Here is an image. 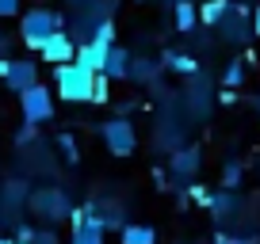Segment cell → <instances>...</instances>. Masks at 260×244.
Segmentation results:
<instances>
[{"mask_svg": "<svg viewBox=\"0 0 260 244\" xmlns=\"http://www.w3.org/2000/svg\"><path fill=\"white\" fill-rule=\"evenodd\" d=\"M214 31H222V38H226V42H249V34H256V31H252V23H249L245 4H241V8H237V4H230L226 19H222Z\"/></svg>", "mask_w": 260, "mask_h": 244, "instance_id": "cell-7", "label": "cell"}, {"mask_svg": "<svg viewBox=\"0 0 260 244\" xmlns=\"http://www.w3.org/2000/svg\"><path fill=\"white\" fill-rule=\"evenodd\" d=\"M252 31L260 34V8H256V16H252Z\"/></svg>", "mask_w": 260, "mask_h": 244, "instance_id": "cell-29", "label": "cell"}, {"mask_svg": "<svg viewBox=\"0 0 260 244\" xmlns=\"http://www.w3.org/2000/svg\"><path fill=\"white\" fill-rule=\"evenodd\" d=\"M111 76L107 73H96V92H92V103H107V96H111Z\"/></svg>", "mask_w": 260, "mask_h": 244, "instance_id": "cell-21", "label": "cell"}, {"mask_svg": "<svg viewBox=\"0 0 260 244\" xmlns=\"http://www.w3.org/2000/svg\"><path fill=\"white\" fill-rule=\"evenodd\" d=\"M184 107L195 114V118H203V114H211V107H214V96H211V84L203 80V76L195 73L191 76V88H187V96H184Z\"/></svg>", "mask_w": 260, "mask_h": 244, "instance_id": "cell-9", "label": "cell"}, {"mask_svg": "<svg viewBox=\"0 0 260 244\" xmlns=\"http://www.w3.org/2000/svg\"><path fill=\"white\" fill-rule=\"evenodd\" d=\"M84 210H88V206H84ZM69 244H104V221L88 210V218H84L81 225H73V240Z\"/></svg>", "mask_w": 260, "mask_h": 244, "instance_id": "cell-12", "label": "cell"}, {"mask_svg": "<svg viewBox=\"0 0 260 244\" xmlns=\"http://www.w3.org/2000/svg\"><path fill=\"white\" fill-rule=\"evenodd\" d=\"M65 27V16L54 8H27L23 19H19V38H23L27 50H42V42L50 38L54 31Z\"/></svg>", "mask_w": 260, "mask_h": 244, "instance_id": "cell-2", "label": "cell"}, {"mask_svg": "<svg viewBox=\"0 0 260 244\" xmlns=\"http://www.w3.org/2000/svg\"><path fill=\"white\" fill-rule=\"evenodd\" d=\"M0 244H27V240H19V236H0Z\"/></svg>", "mask_w": 260, "mask_h": 244, "instance_id": "cell-28", "label": "cell"}, {"mask_svg": "<svg viewBox=\"0 0 260 244\" xmlns=\"http://www.w3.org/2000/svg\"><path fill=\"white\" fill-rule=\"evenodd\" d=\"M214 244H256V240H252V236H230V233H222Z\"/></svg>", "mask_w": 260, "mask_h": 244, "instance_id": "cell-25", "label": "cell"}, {"mask_svg": "<svg viewBox=\"0 0 260 244\" xmlns=\"http://www.w3.org/2000/svg\"><path fill=\"white\" fill-rule=\"evenodd\" d=\"M54 84H57V96L65 103H92L96 73L84 69L81 61H65V65H54Z\"/></svg>", "mask_w": 260, "mask_h": 244, "instance_id": "cell-1", "label": "cell"}, {"mask_svg": "<svg viewBox=\"0 0 260 244\" xmlns=\"http://www.w3.org/2000/svg\"><path fill=\"white\" fill-rule=\"evenodd\" d=\"M19 111H23V122H35V126L50 122L54 118V92L46 84H31L27 92H19Z\"/></svg>", "mask_w": 260, "mask_h": 244, "instance_id": "cell-5", "label": "cell"}, {"mask_svg": "<svg viewBox=\"0 0 260 244\" xmlns=\"http://www.w3.org/2000/svg\"><path fill=\"white\" fill-rule=\"evenodd\" d=\"M100 138H104L107 153H115V156H130L134 149H138V134H134V122H130L126 114L107 118L104 126H100Z\"/></svg>", "mask_w": 260, "mask_h": 244, "instance_id": "cell-4", "label": "cell"}, {"mask_svg": "<svg viewBox=\"0 0 260 244\" xmlns=\"http://www.w3.org/2000/svg\"><path fill=\"white\" fill-rule=\"evenodd\" d=\"M230 4L234 0H207L203 8H199V19H203L207 27H218L222 19H226V12H230Z\"/></svg>", "mask_w": 260, "mask_h": 244, "instance_id": "cell-16", "label": "cell"}, {"mask_svg": "<svg viewBox=\"0 0 260 244\" xmlns=\"http://www.w3.org/2000/svg\"><path fill=\"white\" fill-rule=\"evenodd\" d=\"M122 244H157L153 225H122Z\"/></svg>", "mask_w": 260, "mask_h": 244, "instance_id": "cell-17", "label": "cell"}, {"mask_svg": "<svg viewBox=\"0 0 260 244\" xmlns=\"http://www.w3.org/2000/svg\"><path fill=\"white\" fill-rule=\"evenodd\" d=\"M8 69H12V57H8V54H0V76H8Z\"/></svg>", "mask_w": 260, "mask_h": 244, "instance_id": "cell-27", "label": "cell"}, {"mask_svg": "<svg viewBox=\"0 0 260 244\" xmlns=\"http://www.w3.org/2000/svg\"><path fill=\"white\" fill-rule=\"evenodd\" d=\"M245 76H249L245 61H230V65H226V73H222V84H226V88H241V84H245Z\"/></svg>", "mask_w": 260, "mask_h": 244, "instance_id": "cell-19", "label": "cell"}, {"mask_svg": "<svg viewBox=\"0 0 260 244\" xmlns=\"http://www.w3.org/2000/svg\"><path fill=\"white\" fill-rule=\"evenodd\" d=\"M35 138H39V126H35V122H23V126H19V134H16V145L27 149Z\"/></svg>", "mask_w": 260, "mask_h": 244, "instance_id": "cell-22", "label": "cell"}, {"mask_svg": "<svg viewBox=\"0 0 260 244\" xmlns=\"http://www.w3.org/2000/svg\"><path fill=\"white\" fill-rule=\"evenodd\" d=\"M19 12V0H0V19H8Z\"/></svg>", "mask_w": 260, "mask_h": 244, "instance_id": "cell-24", "label": "cell"}, {"mask_svg": "<svg viewBox=\"0 0 260 244\" xmlns=\"http://www.w3.org/2000/svg\"><path fill=\"white\" fill-rule=\"evenodd\" d=\"M199 168H203V153H199L195 145H180L176 153L169 156V172L176 179H195Z\"/></svg>", "mask_w": 260, "mask_h": 244, "instance_id": "cell-8", "label": "cell"}, {"mask_svg": "<svg viewBox=\"0 0 260 244\" xmlns=\"http://www.w3.org/2000/svg\"><path fill=\"white\" fill-rule=\"evenodd\" d=\"M161 69H165V61H157V57H134V65H130V80H138V84H157Z\"/></svg>", "mask_w": 260, "mask_h": 244, "instance_id": "cell-14", "label": "cell"}, {"mask_svg": "<svg viewBox=\"0 0 260 244\" xmlns=\"http://www.w3.org/2000/svg\"><path fill=\"white\" fill-rule=\"evenodd\" d=\"M35 233H39V229H31V225H16V236H19V240H27V244L35 240Z\"/></svg>", "mask_w": 260, "mask_h": 244, "instance_id": "cell-26", "label": "cell"}, {"mask_svg": "<svg viewBox=\"0 0 260 244\" xmlns=\"http://www.w3.org/2000/svg\"><path fill=\"white\" fill-rule=\"evenodd\" d=\"M27 206H31V214H35V218L50 221V225L73 214V202H69V195H65L61 187H42V191H31Z\"/></svg>", "mask_w": 260, "mask_h": 244, "instance_id": "cell-3", "label": "cell"}, {"mask_svg": "<svg viewBox=\"0 0 260 244\" xmlns=\"http://www.w3.org/2000/svg\"><path fill=\"white\" fill-rule=\"evenodd\" d=\"M241 179H245L241 160H226V168H222V187H226V191H237V187H241Z\"/></svg>", "mask_w": 260, "mask_h": 244, "instance_id": "cell-18", "label": "cell"}, {"mask_svg": "<svg viewBox=\"0 0 260 244\" xmlns=\"http://www.w3.org/2000/svg\"><path fill=\"white\" fill-rule=\"evenodd\" d=\"M165 69H169V73H180V76H195V73H199V61H195L191 54L169 50V54H165Z\"/></svg>", "mask_w": 260, "mask_h": 244, "instance_id": "cell-15", "label": "cell"}, {"mask_svg": "<svg viewBox=\"0 0 260 244\" xmlns=\"http://www.w3.org/2000/svg\"><path fill=\"white\" fill-rule=\"evenodd\" d=\"M130 65H134V54H130L126 46H111L104 73L111 76V80H130Z\"/></svg>", "mask_w": 260, "mask_h": 244, "instance_id": "cell-11", "label": "cell"}, {"mask_svg": "<svg viewBox=\"0 0 260 244\" xmlns=\"http://www.w3.org/2000/svg\"><path fill=\"white\" fill-rule=\"evenodd\" d=\"M4 84H8V92H27L31 84H39V65L12 57V69H8V76H4Z\"/></svg>", "mask_w": 260, "mask_h": 244, "instance_id": "cell-10", "label": "cell"}, {"mask_svg": "<svg viewBox=\"0 0 260 244\" xmlns=\"http://www.w3.org/2000/svg\"><path fill=\"white\" fill-rule=\"evenodd\" d=\"M42 61H50V65H65V61H77V38L69 31H54L46 42H42Z\"/></svg>", "mask_w": 260, "mask_h": 244, "instance_id": "cell-6", "label": "cell"}, {"mask_svg": "<svg viewBox=\"0 0 260 244\" xmlns=\"http://www.w3.org/2000/svg\"><path fill=\"white\" fill-rule=\"evenodd\" d=\"M57 149H61V156L69 164H77L81 160V153H77V141H73V134H57Z\"/></svg>", "mask_w": 260, "mask_h": 244, "instance_id": "cell-20", "label": "cell"}, {"mask_svg": "<svg viewBox=\"0 0 260 244\" xmlns=\"http://www.w3.org/2000/svg\"><path fill=\"white\" fill-rule=\"evenodd\" d=\"M31 244H61V240H57V233L46 225V229H39V233H35V240H31Z\"/></svg>", "mask_w": 260, "mask_h": 244, "instance_id": "cell-23", "label": "cell"}, {"mask_svg": "<svg viewBox=\"0 0 260 244\" xmlns=\"http://www.w3.org/2000/svg\"><path fill=\"white\" fill-rule=\"evenodd\" d=\"M4 50H8V38H4V31H0V54H4Z\"/></svg>", "mask_w": 260, "mask_h": 244, "instance_id": "cell-30", "label": "cell"}, {"mask_svg": "<svg viewBox=\"0 0 260 244\" xmlns=\"http://www.w3.org/2000/svg\"><path fill=\"white\" fill-rule=\"evenodd\" d=\"M172 23H176L180 34H191L195 23H199V8H195V0H176L172 4Z\"/></svg>", "mask_w": 260, "mask_h": 244, "instance_id": "cell-13", "label": "cell"}]
</instances>
